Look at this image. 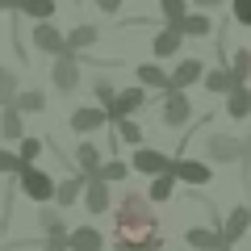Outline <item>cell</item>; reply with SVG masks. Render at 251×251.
<instances>
[{
    "mask_svg": "<svg viewBox=\"0 0 251 251\" xmlns=\"http://www.w3.org/2000/svg\"><path fill=\"white\" fill-rule=\"evenodd\" d=\"M97 9L100 13H117V9H122V0H97Z\"/></svg>",
    "mask_w": 251,
    "mask_h": 251,
    "instance_id": "cell-38",
    "label": "cell"
},
{
    "mask_svg": "<svg viewBox=\"0 0 251 251\" xmlns=\"http://www.w3.org/2000/svg\"><path fill=\"white\" fill-rule=\"evenodd\" d=\"M0 134H4V138H21V113L13 105L0 113Z\"/></svg>",
    "mask_w": 251,
    "mask_h": 251,
    "instance_id": "cell-27",
    "label": "cell"
},
{
    "mask_svg": "<svg viewBox=\"0 0 251 251\" xmlns=\"http://www.w3.org/2000/svg\"><path fill=\"white\" fill-rule=\"evenodd\" d=\"M176 34L180 38H205L209 34V17L205 13H184V17L176 21Z\"/></svg>",
    "mask_w": 251,
    "mask_h": 251,
    "instance_id": "cell-16",
    "label": "cell"
},
{
    "mask_svg": "<svg viewBox=\"0 0 251 251\" xmlns=\"http://www.w3.org/2000/svg\"><path fill=\"white\" fill-rule=\"evenodd\" d=\"M172 193H176V180L163 172V176H155V184H151V193H147V201H168Z\"/></svg>",
    "mask_w": 251,
    "mask_h": 251,
    "instance_id": "cell-28",
    "label": "cell"
},
{
    "mask_svg": "<svg viewBox=\"0 0 251 251\" xmlns=\"http://www.w3.org/2000/svg\"><path fill=\"white\" fill-rule=\"evenodd\" d=\"M184 239H188V251H222V239H218L214 226H188Z\"/></svg>",
    "mask_w": 251,
    "mask_h": 251,
    "instance_id": "cell-11",
    "label": "cell"
},
{
    "mask_svg": "<svg viewBox=\"0 0 251 251\" xmlns=\"http://www.w3.org/2000/svg\"><path fill=\"white\" fill-rule=\"evenodd\" d=\"M163 243L159 234V218H155L151 201L138 193H126L113 218V247L117 251H155Z\"/></svg>",
    "mask_w": 251,
    "mask_h": 251,
    "instance_id": "cell-1",
    "label": "cell"
},
{
    "mask_svg": "<svg viewBox=\"0 0 251 251\" xmlns=\"http://www.w3.org/2000/svg\"><path fill=\"white\" fill-rule=\"evenodd\" d=\"M126 172H130V163H122V159H109V163H100V172H97V176L105 180V184H113V180H126Z\"/></svg>",
    "mask_w": 251,
    "mask_h": 251,
    "instance_id": "cell-30",
    "label": "cell"
},
{
    "mask_svg": "<svg viewBox=\"0 0 251 251\" xmlns=\"http://www.w3.org/2000/svg\"><path fill=\"white\" fill-rule=\"evenodd\" d=\"M180 42H184V38L176 34V25H163L159 34H155L151 50H155V59H168V54H176V50H180Z\"/></svg>",
    "mask_w": 251,
    "mask_h": 251,
    "instance_id": "cell-17",
    "label": "cell"
},
{
    "mask_svg": "<svg viewBox=\"0 0 251 251\" xmlns=\"http://www.w3.org/2000/svg\"><path fill=\"white\" fill-rule=\"evenodd\" d=\"M34 46H38V50H46V54H63V34L54 25H38L34 29Z\"/></svg>",
    "mask_w": 251,
    "mask_h": 251,
    "instance_id": "cell-20",
    "label": "cell"
},
{
    "mask_svg": "<svg viewBox=\"0 0 251 251\" xmlns=\"http://www.w3.org/2000/svg\"><path fill=\"white\" fill-rule=\"evenodd\" d=\"M205 88H209V92H230L234 80H230V72H226V67H218V72H205Z\"/></svg>",
    "mask_w": 251,
    "mask_h": 251,
    "instance_id": "cell-29",
    "label": "cell"
},
{
    "mask_svg": "<svg viewBox=\"0 0 251 251\" xmlns=\"http://www.w3.org/2000/svg\"><path fill=\"white\" fill-rule=\"evenodd\" d=\"M143 100H147V92H143V88H126V92H117V97H113V105L105 109V117L122 122V117H130L134 109H143Z\"/></svg>",
    "mask_w": 251,
    "mask_h": 251,
    "instance_id": "cell-8",
    "label": "cell"
},
{
    "mask_svg": "<svg viewBox=\"0 0 251 251\" xmlns=\"http://www.w3.org/2000/svg\"><path fill=\"white\" fill-rule=\"evenodd\" d=\"M247 226H251V209H247V205H234L230 214H226V222H222V230H218V239H222V247L230 251L234 243H239L243 234H247Z\"/></svg>",
    "mask_w": 251,
    "mask_h": 251,
    "instance_id": "cell-4",
    "label": "cell"
},
{
    "mask_svg": "<svg viewBox=\"0 0 251 251\" xmlns=\"http://www.w3.org/2000/svg\"><path fill=\"white\" fill-rule=\"evenodd\" d=\"M0 9H13V0H0Z\"/></svg>",
    "mask_w": 251,
    "mask_h": 251,
    "instance_id": "cell-41",
    "label": "cell"
},
{
    "mask_svg": "<svg viewBox=\"0 0 251 251\" xmlns=\"http://www.w3.org/2000/svg\"><path fill=\"white\" fill-rule=\"evenodd\" d=\"M188 117H193L188 97H184V92H168V97H163V109H159V122L163 126H184Z\"/></svg>",
    "mask_w": 251,
    "mask_h": 251,
    "instance_id": "cell-6",
    "label": "cell"
},
{
    "mask_svg": "<svg viewBox=\"0 0 251 251\" xmlns=\"http://www.w3.org/2000/svg\"><path fill=\"white\" fill-rule=\"evenodd\" d=\"M184 251H188V247H184Z\"/></svg>",
    "mask_w": 251,
    "mask_h": 251,
    "instance_id": "cell-46",
    "label": "cell"
},
{
    "mask_svg": "<svg viewBox=\"0 0 251 251\" xmlns=\"http://www.w3.org/2000/svg\"><path fill=\"white\" fill-rule=\"evenodd\" d=\"M84 205H88V214H105V209H109V184L100 176L84 180Z\"/></svg>",
    "mask_w": 251,
    "mask_h": 251,
    "instance_id": "cell-10",
    "label": "cell"
},
{
    "mask_svg": "<svg viewBox=\"0 0 251 251\" xmlns=\"http://www.w3.org/2000/svg\"><path fill=\"white\" fill-rule=\"evenodd\" d=\"M172 168V159L163 151H151V147H138L134 151V172H147V176H163Z\"/></svg>",
    "mask_w": 251,
    "mask_h": 251,
    "instance_id": "cell-9",
    "label": "cell"
},
{
    "mask_svg": "<svg viewBox=\"0 0 251 251\" xmlns=\"http://www.w3.org/2000/svg\"><path fill=\"white\" fill-rule=\"evenodd\" d=\"M197 80H201V59H184L176 72L168 75V92H184L188 84H197Z\"/></svg>",
    "mask_w": 251,
    "mask_h": 251,
    "instance_id": "cell-12",
    "label": "cell"
},
{
    "mask_svg": "<svg viewBox=\"0 0 251 251\" xmlns=\"http://www.w3.org/2000/svg\"><path fill=\"white\" fill-rule=\"evenodd\" d=\"M13 97H17V75L0 67V100H4V105H13Z\"/></svg>",
    "mask_w": 251,
    "mask_h": 251,
    "instance_id": "cell-33",
    "label": "cell"
},
{
    "mask_svg": "<svg viewBox=\"0 0 251 251\" xmlns=\"http://www.w3.org/2000/svg\"><path fill=\"white\" fill-rule=\"evenodd\" d=\"M42 155V143L38 138H21V151H17V159H21V168H34V159Z\"/></svg>",
    "mask_w": 251,
    "mask_h": 251,
    "instance_id": "cell-31",
    "label": "cell"
},
{
    "mask_svg": "<svg viewBox=\"0 0 251 251\" xmlns=\"http://www.w3.org/2000/svg\"><path fill=\"white\" fill-rule=\"evenodd\" d=\"M234 17H239L243 25H251V0H234Z\"/></svg>",
    "mask_w": 251,
    "mask_h": 251,
    "instance_id": "cell-37",
    "label": "cell"
},
{
    "mask_svg": "<svg viewBox=\"0 0 251 251\" xmlns=\"http://www.w3.org/2000/svg\"><path fill=\"white\" fill-rule=\"evenodd\" d=\"M243 151H251V134H247V143H243Z\"/></svg>",
    "mask_w": 251,
    "mask_h": 251,
    "instance_id": "cell-43",
    "label": "cell"
},
{
    "mask_svg": "<svg viewBox=\"0 0 251 251\" xmlns=\"http://www.w3.org/2000/svg\"><path fill=\"white\" fill-rule=\"evenodd\" d=\"M17 180H21V193H25L29 201H50L54 197V180L46 176L42 168H21Z\"/></svg>",
    "mask_w": 251,
    "mask_h": 251,
    "instance_id": "cell-2",
    "label": "cell"
},
{
    "mask_svg": "<svg viewBox=\"0 0 251 251\" xmlns=\"http://www.w3.org/2000/svg\"><path fill=\"white\" fill-rule=\"evenodd\" d=\"M80 193H84V176H72V180H59V184H54V197H50V201H59V205L67 209Z\"/></svg>",
    "mask_w": 251,
    "mask_h": 251,
    "instance_id": "cell-21",
    "label": "cell"
},
{
    "mask_svg": "<svg viewBox=\"0 0 251 251\" xmlns=\"http://www.w3.org/2000/svg\"><path fill=\"white\" fill-rule=\"evenodd\" d=\"M75 163H80L84 180L97 176V172H100V147L97 143H80V147H75Z\"/></svg>",
    "mask_w": 251,
    "mask_h": 251,
    "instance_id": "cell-18",
    "label": "cell"
},
{
    "mask_svg": "<svg viewBox=\"0 0 251 251\" xmlns=\"http://www.w3.org/2000/svg\"><path fill=\"white\" fill-rule=\"evenodd\" d=\"M226 72H230L234 84H243V80L251 75V54H247V50H234V59H230V67H226Z\"/></svg>",
    "mask_w": 251,
    "mask_h": 251,
    "instance_id": "cell-25",
    "label": "cell"
},
{
    "mask_svg": "<svg viewBox=\"0 0 251 251\" xmlns=\"http://www.w3.org/2000/svg\"><path fill=\"white\" fill-rule=\"evenodd\" d=\"M75 84H80V63H75L72 54H59V63H54V88L72 92Z\"/></svg>",
    "mask_w": 251,
    "mask_h": 251,
    "instance_id": "cell-13",
    "label": "cell"
},
{
    "mask_svg": "<svg viewBox=\"0 0 251 251\" xmlns=\"http://www.w3.org/2000/svg\"><path fill=\"white\" fill-rule=\"evenodd\" d=\"M197 4H222V0H197Z\"/></svg>",
    "mask_w": 251,
    "mask_h": 251,
    "instance_id": "cell-42",
    "label": "cell"
},
{
    "mask_svg": "<svg viewBox=\"0 0 251 251\" xmlns=\"http://www.w3.org/2000/svg\"><path fill=\"white\" fill-rule=\"evenodd\" d=\"M13 109H17V113H42L46 109V97L42 92H17V97H13Z\"/></svg>",
    "mask_w": 251,
    "mask_h": 251,
    "instance_id": "cell-24",
    "label": "cell"
},
{
    "mask_svg": "<svg viewBox=\"0 0 251 251\" xmlns=\"http://www.w3.org/2000/svg\"><path fill=\"white\" fill-rule=\"evenodd\" d=\"M92 42H97V29H92V25H80V29H72V34L63 38V54L84 50V46H92Z\"/></svg>",
    "mask_w": 251,
    "mask_h": 251,
    "instance_id": "cell-22",
    "label": "cell"
},
{
    "mask_svg": "<svg viewBox=\"0 0 251 251\" xmlns=\"http://www.w3.org/2000/svg\"><path fill=\"white\" fill-rule=\"evenodd\" d=\"M243 163H247V172H251V151H243Z\"/></svg>",
    "mask_w": 251,
    "mask_h": 251,
    "instance_id": "cell-40",
    "label": "cell"
},
{
    "mask_svg": "<svg viewBox=\"0 0 251 251\" xmlns=\"http://www.w3.org/2000/svg\"><path fill=\"white\" fill-rule=\"evenodd\" d=\"M117 138L130 143V147H138V143H143V126H138L134 117H122V122H117Z\"/></svg>",
    "mask_w": 251,
    "mask_h": 251,
    "instance_id": "cell-26",
    "label": "cell"
},
{
    "mask_svg": "<svg viewBox=\"0 0 251 251\" xmlns=\"http://www.w3.org/2000/svg\"><path fill=\"white\" fill-rule=\"evenodd\" d=\"M159 13L168 17V25H176V21L184 17V0H159Z\"/></svg>",
    "mask_w": 251,
    "mask_h": 251,
    "instance_id": "cell-34",
    "label": "cell"
},
{
    "mask_svg": "<svg viewBox=\"0 0 251 251\" xmlns=\"http://www.w3.org/2000/svg\"><path fill=\"white\" fill-rule=\"evenodd\" d=\"M38 226H42L46 239H67V218H63L59 209H42V214H38Z\"/></svg>",
    "mask_w": 251,
    "mask_h": 251,
    "instance_id": "cell-19",
    "label": "cell"
},
{
    "mask_svg": "<svg viewBox=\"0 0 251 251\" xmlns=\"http://www.w3.org/2000/svg\"><path fill=\"white\" fill-rule=\"evenodd\" d=\"M42 251H67V247H63V239H46V247Z\"/></svg>",
    "mask_w": 251,
    "mask_h": 251,
    "instance_id": "cell-39",
    "label": "cell"
},
{
    "mask_svg": "<svg viewBox=\"0 0 251 251\" xmlns=\"http://www.w3.org/2000/svg\"><path fill=\"white\" fill-rule=\"evenodd\" d=\"M205 155L214 163H234V159H243V143H239V138H230V134H214L205 143Z\"/></svg>",
    "mask_w": 251,
    "mask_h": 251,
    "instance_id": "cell-7",
    "label": "cell"
},
{
    "mask_svg": "<svg viewBox=\"0 0 251 251\" xmlns=\"http://www.w3.org/2000/svg\"><path fill=\"white\" fill-rule=\"evenodd\" d=\"M247 113H251V92L243 88V84H234V88L226 92V117H234V122H243Z\"/></svg>",
    "mask_w": 251,
    "mask_h": 251,
    "instance_id": "cell-15",
    "label": "cell"
},
{
    "mask_svg": "<svg viewBox=\"0 0 251 251\" xmlns=\"http://www.w3.org/2000/svg\"><path fill=\"white\" fill-rule=\"evenodd\" d=\"M21 13H29V17L46 21V17L54 13V0H25V4H21Z\"/></svg>",
    "mask_w": 251,
    "mask_h": 251,
    "instance_id": "cell-32",
    "label": "cell"
},
{
    "mask_svg": "<svg viewBox=\"0 0 251 251\" xmlns=\"http://www.w3.org/2000/svg\"><path fill=\"white\" fill-rule=\"evenodd\" d=\"M113 97H117V92H113V84H109V80H97V100H100V105H113Z\"/></svg>",
    "mask_w": 251,
    "mask_h": 251,
    "instance_id": "cell-35",
    "label": "cell"
},
{
    "mask_svg": "<svg viewBox=\"0 0 251 251\" xmlns=\"http://www.w3.org/2000/svg\"><path fill=\"white\" fill-rule=\"evenodd\" d=\"M0 172H21V159L13 151H0Z\"/></svg>",
    "mask_w": 251,
    "mask_h": 251,
    "instance_id": "cell-36",
    "label": "cell"
},
{
    "mask_svg": "<svg viewBox=\"0 0 251 251\" xmlns=\"http://www.w3.org/2000/svg\"><path fill=\"white\" fill-rule=\"evenodd\" d=\"M134 75L143 80V88H163V92H168V72H163V67H155V63H143Z\"/></svg>",
    "mask_w": 251,
    "mask_h": 251,
    "instance_id": "cell-23",
    "label": "cell"
},
{
    "mask_svg": "<svg viewBox=\"0 0 251 251\" xmlns=\"http://www.w3.org/2000/svg\"><path fill=\"white\" fill-rule=\"evenodd\" d=\"M168 176L172 180H184V184H209L214 180V172H209V163H201V159H172V168H168Z\"/></svg>",
    "mask_w": 251,
    "mask_h": 251,
    "instance_id": "cell-3",
    "label": "cell"
},
{
    "mask_svg": "<svg viewBox=\"0 0 251 251\" xmlns=\"http://www.w3.org/2000/svg\"><path fill=\"white\" fill-rule=\"evenodd\" d=\"M63 247L67 251H100L105 247V234H100L97 226H72L67 239H63Z\"/></svg>",
    "mask_w": 251,
    "mask_h": 251,
    "instance_id": "cell-5",
    "label": "cell"
},
{
    "mask_svg": "<svg viewBox=\"0 0 251 251\" xmlns=\"http://www.w3.org/2000/svg\"><path fill=\"white\" fill-rule=\"evenodd\" d=\"M21 4H25V0H13V9H21Z\"/></svg>",
    "mask_w": 251,
    "mask_h": 251,
    "instance_id": "cell-44",
    "label": "cell"
},
{
    "mask_svg": "<svg viewBox=\"0 0 251 251\" xmlns=\"http://www.w3.org/2000/svg\"><path fill=\"white\" fill-rule=\"evenodd\" d=\"M109 117H105V109H75L72 113V130L75 134H92V130H100Z\"/></svg>",
    "mask_w": 251,
    "mask_h": 251,
    "instance_id": "cell-14",
    "label": "cell"
},
{
    "mask_svg": "<svg viewBox=\"0 0 251 251\" xmlns=\"http://www.w3.org/2000/svg\"><path fill=\"white\" fill-rule=\"evenodd\" d=\"M222 251H226V247H222Z\"/></svg>",
    "mask_w": 251,
    "mask_h": 251,
    "instance_id": "cell-45",
    "label": "cell"
}]
</instances>
